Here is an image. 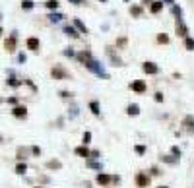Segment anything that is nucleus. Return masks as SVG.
<instances>
[{"label":"nucleus","instance_id":"f257e3e1","mask_svg":"<svg viewBox=\"0 0 194 188\" xmlns=\"http://www.w3.org/2000/svg\"><path fill=\"white\" fill-rule=\"evenodd\" d=\"M130 89H132L134 93H146L148 85H146V82H144V79H134V82L130 83Z\"/></svg>","mask_w":194,"mask_h":188},{"label":"nucleus","instance_id":"f03ea898","mask_svg":"<svg viewBox=\"0 0 194 188\" xmlns=\"http://www.w3.org/2000/svg\"><path fill=\"white\" fill-rule=\"evenodd\" d=\"M51 74H53L54 79H68V78H70V74H68L64 68H60V66H54V68L51 70Z\"/></svg>","mask_w":194,"mask_h":188},{"label":"nucleus","instance_id":"7ed1b4c3","mask_svg":"<svg viewBox=\"0 0 194 188\" xmlns=\"http://www.w3.org/2000/svg\"><path fill=\"white\" fill-rule=\"evenodd\" d=\"M16 37H18V33L14 31V33L10 35V39H6V43H4V49L8 50V53H14V50H16Z\"/></svg>","mask_w":194,"mask_h":188},{"label":"nucleus","instance_id":"20e7f679","mask_svg":"<svg viewBox=\"0 0 194 188\" xmlns=\"http://www.w3.org/2000/svg\"><path fill=\"white\" fill-rule=\"evenodd\" d=\"M12 114H14L16 118H25V117H27V109H25L24 105H16V107L12 109Z\"/></svg>","mask_w":194,"mask_h":188},{"label":"nucleus","instance_id":"39448f33","mask_svg":"<svg viewBox=\"0 0 194 188\" xmlns=\"http://www.w3.org/2000/svg\"><path fill=\"white\" fill-rule=\"evenodd\" d=\"M177 35L179 37H188V27H186L181 19L177 21Z\"/></svg>","mask_w":194,"mask_h":188},{"label":"nucleus","instance_id":"423d86ee","mask_svg":"<svg viewBox=\"0 0 194 188\" xmlns=\"http://www.w3.org/2000/svg\"><path fill=\"white\" fill-rule=\"evenodd\" d=\"M144 72L146 74H157L159 72V68H157V64H153V62H144Z\"/></svg>","mask_w":194,"mask_h":188},{"label":"nucleus","instance_id":"0eeeda50","mask_svg":"<svg viewBox=\"0 0 194 188\" xmlns=\"http://www.w3.org/2000/svg\"><path fill=\"white\" fill-rule=\"evenodd\" d=\"M25 45H27V49H29V50H39L41 43H39V39H37V37H29V39L25 41Z\"/></svg>","mask_w":194,"mask_h":188},{"label":"nucleus","instance_id":"6e6552de","mask_svg":"<svg viewBox=\"0 0 194 188\" xmlns=\"http://www.w3.org/2000/svg\"><path fill=\"white\" fill-rule=\"evenodd\" d=\"M76 56H78V60H80L82 64H88L91 60V53H89V50H82V53H78Z\"/></svg>","mask_w":194,"mask_h":188},{"label":"nucleus","instance_id":"1a4fd4ad","mask_svg":"<svg viewBox=\"0 0 194 188\" xmlns=\"http://www.w3.org/2000/svg\"><path fill=\"white\" fill-rule=\"evenodd\" d=\"M136 182H138V186H142V188H144V186H148V184H149V178H148L146 175H144V173H140V175L136 177Z\"/></svg>","mask_w":194,"mask_h":188},{"label":"nucleus","instance_id":"9d476101","mask_svg":"<svg viewBox=\"0 0 194 188\" xmlns=\"http://www.w3.org/2000/svg\"><path fill=\"white\" fill-rule=\"evenodd\" d=\"M163 10V0H155L152 2V14H159Z\"/></svg>","mask_w":194,"mask_h":188},{"label":"nucleus","instance_id":"9b49d317","mask_svg":"<svg viewBox=\"0 0 194 188\" xmlns=\"http://www.w3.org/2000/svg\"><path fill=\"white\" fill-rule=\"evenodd\" d=\"M184 126H186L188 132H192V130H194V117H192V114H188V117L184 118Z\"/></svg>","mask_w":194,"mask_h":188},{"label":"nucleus","instance_id":"f8f14e48","mask_svg":"<svg viewBox=\"0 0 194 188\" xmlns=\"http://www.w3.org/2000/svg\"><path fill=\"white\" fill-rule=\"evenodd\" d=\"M76 155H80V157H88V155H91V153H89V149L85 147V146H80V147H76Z\"/></svg>","mask_w":194,"mask_h":188},{"label":"nucleus","instance_id":"ddd939ff","mask_svg":"<svg viewBox=\"0 0 194 188\" xmlns=\"http://www.w3.org/2000/svg\"><path fill=\"white\" fill-rule=\"evenodd\" d=\"M184 47H186V50H194V39L192 37H184Z\"/></svg>","mask_w":194,"mask_h":188},{"label":"nucleus","instance_id":"4468645a","mask_svg":"<svg viewBox=\"0 0 194 188\" xmlns=\"http://www.w3.org/2000/svg\"><path fill=\"white\" fill-rule=\"evenodd\" d=\"M97 182H99V184H109V182H111V177H107V175H97Z\"/></svg>","mask_w":194,"mask_h":188},{"label":"nucleus","instance_id":"2eb2a0df","mask_svg":"<svg viewBox=\"0 0 194 188\" xmlns=\"http://www.w3.org/2000/svg\"><path fill=\"white\" fill-rule=\"evenodd\" d=\"M64 33H66V35H72V37H78V31H76L72 25H66V27H64Z\"/></svg>","mask_w":194,"mask_h":188},{"label":"nucleus","instance_id":"dca6fc26","mask_svg":"<svg viewBox=\"0 0 194 188\" xmlns=\"http://www.w3.org/2000/svg\"><path fill=\"white\" fill-rule=\"evenodd\" d=\"M27 147H18V159H25L27 157Z\"/></svg>","mask_w":194,"mask_h":188},{"label":"nucleus","instance_id":"f3484780","mask_svg":"<svg viewBox=\"0 0 194 188\" xmlns=\"http://www.w3.org/2000/svg\"><path fill=\"white\" fill-rule=\"evenodd\" d=\"M138 113H140V107H138V105H130V107H128V114H132V117H136Z\"/></svg>","mask_w":194,"mask_h":188},{"label":"nucleus","instance_id":"a211bd4d","mask_svg":"<svg viewBox=\"0 0 194 188\" xmlns=\"http://www.w3.org/2000/svg\"><path fill=\"white\" fill-rule=\"evenodd\" d=\"M89 109H91L93 114H99V103H97V101H91V103H89Z\"/></svg>","mask_w":194,"mask_h":188},{"label":"nucleus","instance_id":"6ab92c4d","mask_svg":"<svg viewBox=\"0 0 194 188\" xmlns=\"http://www.w3.org/2000/svg\"><path fill=\"white\" fill-rule=\"evenodd\" d=\"M33 0H24V2H21V8H24V10H31L33 8Z\"/></svg>","mask_w":194,"mask_h":188},{"label":"nucleus","instance_id":"aec40b11","mask_svg":"<svg viewBox=\"0 0 194 188\" xmlns=\"http://www.w3.org/2000/svg\"><path fill=\"white\" fill-rule=\"evenodd\" d=\"M74 25H76V27H78V29H80L82 33H88V27H85V25L82 24L80 19H76V21H74Z\"/></svg>","mask_w":194,"mask_h":188},{"label":"nucleus","instance_id":"412c9836","mask_svg":"<svg viewBox=\"0 0 194 188\" xmlns=\"http://www.w3.org/2000/svg\"><path fill=\"white\" fill-rule=\"evenodd\" d=\"M130 14L138 18V16H142V8H140V6H132V8H130Z\"/></svg>","mask_w":194,"mask_h":188},{"label":"nucleus","instance_id":"4be33fe9","mask_svg":"<svg viewBox=\"0 0 194 188\" xmlns=\"http://www.w3.org/2000/svg\"><path fill=\"white\" fill-rule=\"evenodd\" d=\"M47 8L56 10V8H58V0H47Z\"/></svg>","mask_w":194,"mask_h":188},{"label":"nucleus","instance_id":"5701e85b","mask_svg":"<svg viewBox=\"0 0 194 188\" xmlns=\"http://www.w3.org/2000/svg\"><path fill=\"white\" fill-rule=\"evenodd\" d=\"M25 171H27V167H25V163H19L18 167H16V173L18 175H25Z\"/></svg>","mask_w":194,"mask_h":188},{"label":"nucleus","instance_id":"b1692460","mask_svg":"<svg viewBox=\"0 0 194 188\" xmlns=\"http://www.w3.org/2000/svg\"><path fill=\"white\" fill-rule=\"evenodd\" d=\"M47 167H49V169H60L62 165H60V161H49Z\"/></svg>","mask_w":194,"mask_h":188},{"label":"nucleus","instance_id":"393cba45","mask_svg":"<svg viewBox=\"0 0 194 188\" xmlns=\"http://www.w3.org/2000/svg\"><path fill=\"white\" fill-rule=\"evenodd\" d=\"M19 83H21V79H16V78H10L8 79V85H12V88H18Z\"/></svg>","mask_w":194,"mask_h":188},{"label":"nucleus","instance_id":"a878e982","mask_svg":"<svg viewBox=\"0 0 194 188\" xmlns=\"http://www.w3.org/2000/svg\"><path fill=\"white\" fill-rule=\"evenodd\" d=\"M49 19L56 24V21H60V19H62V14H51V16H49Z\"/></svg>","mask_w":194,"mask_h":188},{"label":"nucleus","instance_id":"bb28decb","mask_svg":"<svg viewBox=\"0 0 194 188\" xmlns=\"http://www.w3.org/2000/svg\"><path fill=\"white\" fill-rule=\"evenodd\" d=\"M157 41H159V43H169V37L165 33H161V35H157Z\"/></svg>","mask_w":194,"mask_h":188},{"label":"nucleus","instance_id":"cd10ccee","mask_svg":"<svg viewBox=\"0 0 194 188\" xmlns=\"http://www.w3.org/2000/svg\"><path fill=\"white\" fill-rule=\"evenodd\" d=\"M91 142V132H85L84 134V146H85V143H89Z\"/></svg>","mask_w":194,"mask_h":188},{"label":"nucleus","instance_id":"c85d7f7f","mask_svg":"<svg viewBox=\"0 0 194 188\" xmlns=\"http://www.w3.org/2000/svg\"><path fill=\"white\" fill-rule=\"evenodd\" d=\"M25 60H27V56H25L24 53H19V54H18V62H19V64H24Z\"/></svg>","mask_w":194,"mask_h":188},{"label":"nucleus","instance_id":"c756f323","mask_svg":"<svg viewBox=\"0 0 194 188\" xmlns=\"http://www.w3.org/2000/svg\"><path fill=\"white\" fill-rule=\"evenodd\" d=\"M173 14L179 18V16H181V8H179V6H173Z\"/></svg>","mask_w":194,"mask_h":188},{"label":"nucleus","instance_id":"7c9ffc66","mask_svg":"<svg viewBox=\"0 0 194 188\" xmlns=\"http://www.w3.org/2000/svg\"><path fill=\"white\" fill-rule=\"evenodd\" d=\"M31 151H33L35 155H41V147H37V146H33V147H31Z\"/></svg>","mask_w":194,"mask_h":188},{"label":"nucleus","instance_id":"2f4dec72","mask_svg":"<svg viewBox=\"0 0 194 188\" xmlns=\"http://www.w3.org/2000/svg\"><path fill=\"white\" fill-rule=\"evenodd\" d=\"M64 56H74V50H72V49H66V50H64Z\"/></svg>","mask_w":194,"mask_h":188},{"label":"nucleus","instance_id":"473e14b6","mask_svg":"<svg viewBox=\"0 0 194 188\" xmlns=\"http://www.w3.org/2000/svg\"><path fill=\"white\" fill-rule=\"evenodd\" d=\"M144 151H146L144 146H136V153H144Z\"/></svg>","mask_w":194,"mask_h":188},{"label":"nucleus","instance_id":"72a5a7b5","mask_svg":"<svg viewBox=\"0 0 194 188\" xmlns=\"http://www.w3.org/2000/svg\"><path fill=\"white\" fill-rule=\"evenodd\" d=\"M155 101H157V103H161V101H163V95H161V93H155Z\"/></svg>","mask_w":194,"mask_h":188},{"label":"nucleus","instance_id":"f704fd0d","mask_svg":"<svg viewBox=\"0 0 194 188\" xmlns=\"http://www.w3.org/2000/svg\"><path fill=\"white\" fill-rule=\"evenodd\" d=\"M171 151H173V153H175V157H179V155H181V149H179V147H173Z\"/></svg>","mask_w":194,"mask_h":188},{"label":"nucleus","instance_id":"c9c22d12","mask_svg":"<svg viewBox=\"0 0 194 188\" xmlns=\"http://www.w3.org/2000/svg\"><path fill=\"white\" fill-rule=\"evenodd\" d=\"M70 2H72V4H82L84 0H70Z\"/></svg>","mask_w":194,"mask_h":188},{"label":"nucleus","instance_id":"e433bc0d","mask_svg":"<svg viewBox=\"0 0 194 188\" xmlns=\"http://www.w3.org/2000/svg\"><path fill=\"white\" fill-rule=\"evenodd\" d=\"M0 35H2V27H0Z\"/></svg>","mask_w":194,"mask_h":188},{"label":"nucleus","instance_id":"4c0bfd02","mask_svg":"<svg viewBox=\"0 0 194 188\" xmlns=\"http://www.w3.org/2000/svg\"><path fill=\"white\" fill-rule=\"evenodd\" d=\"M159 188H165V186H159Z\"/></svg>","mask_w":194,"mask_h":188},{"label":"nucleus","instance_id":"58836bf2","mask_svg":"<svg viewBox=\"0 0 194 188\" xmlns=\"http://www.w3.org/2000/svg\"><path fill=\"white\" fill-rule=\"evenodd\" d=\"M0 18H2V16H0Z\"/></svg>","mask_w":194,"mask_h":188}]
</instances>
